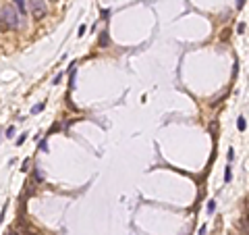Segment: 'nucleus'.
Wrapping results in <instances>:
<instances>
[{
  "instance_id": "obj_9",
  "label": "nucleus",
  "mask_w": 249,
  "mask_h": 235,
  "mask_svg": "<svg viewBox=\"0 0 249 235\" xmlns=\"http://www.w3.org/2000/svg\"><path fill=\"white\" fill-rule=\"evenodd\" d=\"M21 171H23V173H25V171H29V160H27V158H25L23 165H21Z\"/></svg>"
},
{
  "instance_id": "obj_17",
  "label": "nucleus",
  "mask_w": 249,
  "mask_h": 235,
  "mask_svg": "<svg viewBox=\"0 0 249 235\" xmlns=\"http://www.w3.org/2000/svg\"><path fill=\"white\" fill-rule=\"evenodd\" d=\"M237 31H239V34H243V31H245V25H243V23H239V27H237Z\"/></svg>"
},
{
  "instance_id": "obj_10",
  "label": "nucleus",
  "mask_w": 249,
  "mask_h": 235,
  "mask_svg": "<svg viewBox=\"0 0 249 235\" xmlns=\"http://www.w3.org/2000/svg\"><path fill=\"white\" fill-rule=\"evenodd\" d=\"M40 150H42V152H48V144H46V140L40 141Z\"/></svg>"
},
{
  "instance_id": "obj_14",
  "label": "nucleus",
  "mask_w": 249,
  "mask_h": 235,
  "mask_svg": "<svg viewBox=\"0 0 249 235\" xmlns=\"http://www.w3.org/2000/svg\"><path fill=\"white\" fill-rule=\"evenodd\" d=\"M36 181H44V173H40V171H36Z\"/></svg>"
},
{
  "instance_id": "obj_8",
  "label": "nucleus",
  "mask_w": 249,
  "mask_h": 235,
  "mask_svg": "<svg viewBox=\"0 0 249 235\" xmlns=\"http://www.w3.org/2000/svg\"><path fill=\"white\" fill-rule=\"evenodd\" d=\"M206 210H208V214H212V212L216 210V202L210 200V202H208V208H206Z\"/></svg>"
},
{
  "instance_id": "obj_6",
  "label": "nucleus",
  "mask_w": 249,
  "mask_h": 235,
  "mask_svg": "<svg viewBox=\"0 0 249 235\" xmlns=\"http://www.w3.org/2000/svg\"><path fill=\"white\" fill-rule=\"evenodd\" d=\"M237 127H239L241 131H245V127H247V121H245L243 117H239V119H237Z\"/></svg>"
},
{
  "instance_id": "obj_2",
  "label": "nucleus",
  "mask_w": 249,
  "mask_h": 235,
  "mask_svg": "<svg viewBox=\"0 0 249 235\" xmlns=\"http://www.w3.org/2000/svg\"><path fill=\"white\" fill-rule=\"evenodd\" d=\"M31 12L36 19H42L46 15V0H31Z\"/></svg>"
},
{
  "instance_id": "obj_5",
  "label": "nucleus",
  "mask_w": 249,
  "mask_h": 235,
  "mask_svg": "<svg viewBox=\"0 0 249 235\" xmlns=\"http://www.w3.org/2000/svg\"><path fill=\"white\" fill-rule=\"evenodd\" d=\"M46 108V102H40V104H36L33 108H31V115H37V112H42Z\"/></svg>"
},
{
  "instance_id": "obj_15",
  "label": "nucleus",
  "mask_w": 249,
  "mask_h": 235,
  "mask_svg": "<svg viewBox=\"0 0 249 235\" xmlns=\"http://www.w3.org/2000/svg\"><path fill=\"white\" fill-rule=\"evenodd\" d=\"M102 17H104V19L108 21V17H110V11H108V9H102Z\"/></svg>"
},
{
  "instance_id": "obj_18",
  "label": "nucleus",
  "mask_w": 249,
  "mask_h": 235,
  "mask_svg": "<svg viewBox=\"0 0 249 235\" xmlns=\"http://www.w3.org/2000/svg\"><path fill=\"white\" fill-rule=\"evenodd\" d=\"M245 6V0H237V9H243Z\"/></svg>"
},
{
  "instance_id": "obj_1",
  "label": "nucleus",
  "mask_w": 249,
  "mask_h": 235,
  "mask_svg": "<svg viewBox=\"0 0 249 235\" xmlns=\"http://www.w3.org/2000/svg\"><path fill=\"white\" fill-rule=\"evenodd\" d=\"M19 25H21V21H19L17 11H15L12 6H4V9L0 11V29H2V31H6V29H17Z\"/></svg>"
},
{
  "instance_id": "obj_16",
  "label": "nucleus",
  "mask_w": 249,
  "mask_h": 235,
  "mask_svg": "<svg viewBox=\"0 0 249 235\" xmlns=\"http://www.w3.org/2000/svg\"><path fill=\"white\" fill-rule=\"evenodd\" d=\"M233 158H235V150L230 148V150H228V160H233Z\"/></svg>"
},
{
  "instance_id": "obj_4",
  "label": "nucleus",
  "mask_w": 249,
  "mask_h": 235,
  "mask_svg": "<svg viewBox=\"0 0 249 235\" xmlns=\"http://www.w3.org/2000/svg\"><path fill=\"white\" fill-rule=\"evenodd\" d=\"M108 44H110V37H108V34H100V46L106 48Z\"/></svg>"
},
{
  "instance_id": "obj_13",
  "label": "nucleus",
  "mask_w": 249,
  "mask_h": 235,
  "mask_svg": "<svg viewBox=\"0 0 249 235\" xmlns=\"http://www.w3.org/2000/svg\"><path fill=\"white\" fill-rule=\"evenodd\" d=\"M62 75H64V73H58V75L54 77V85H58V83H60V79H62Z\"/></svg>"
},
{
  "instance_id": "obj_7",
  "label": "nucleus",
  "mask_w": 249,
  "mask_h": 235,
  "mask_svg": "<svg viewBox=\"0 0 249 235\" xmlns=\"http://www.w3.org/2000/svg\"><path fill=\"white\" fill-rule=\"evenodd\" d=\"M230 179H233V171H230V166H226L224 169V181L226 183H230Z\"/></svg>"
},
{
  "instance_id": "obj_3",
  "label": "nucleus",
  "mask_w": 249,
  "mask_h": 235,
  "mask_svg": "<svg viewBox=\"0 0 249 235\" xmlns=\"http://www.w3.org/2000/svg\"><path fill=\"white\" fill-rule=\"evenodd\" d=\"M12 2H15V6H17V11L19 12L27 11V0H12Z\"/></svg>"
},
{
  "instance_id": "obj_11",
  "label": "nucleus",
  "mask_w": 249,
  "mask_h": 235,
  "mask_svg": "<svg viewBox=\"0 0 249 235\" xmlns=\"http://www.w3.org/2000/svg\"><path fill=\"white\" fill-rule=\"evenodd\" d=\"M25 135H27V133H23V135H19V137H17V141H15V144H17V146H21V144H23V141H25Z\"/></svg>"
},
{
  "instance_id": "obj_19",
  "label": "nucleus",
  "mask_w": 249,
  "mask_h": 235,
  "mask_svg": "<svg viewBox=\"0 0 249 235\" xmlns=\"http://www.w3.org/2000/svg\"><path fill=\"white\" fill-rule=\"evenodd\" d=\"M85 29H87L85 25H79V35H83V34H85Z\"/></svg>"
},
{
  "instance_id": "obj_20",
  "label": "nucleus",
  "mask_w": 249,
  "mask_h": 235,
  "mask_svg": "<svg viewBox=\"0 0 249 235\" xmlns=\"http://www.w3.org/2000/svg\"><path fill=\"white\" fill-rule=\"evenodd\" d=\"M199 235H206V225H202V227H199Z\"/></svg>"
},
{
  "instance_id": "obj_12",
  "label": "nucleus",
  "mask_w": 249,
  "mask_h": 235,
  "mask_svg": "<svg viewBox=\"0 0 249 235\" xmlns=\"http://www.w3.org/2000/svg\"><path fill=\"white\" fill-rule=\"evenodd\" d=\"M12 135H15V127H9V129H6V137H12Z\"/></svg>"
}]
</instances>
